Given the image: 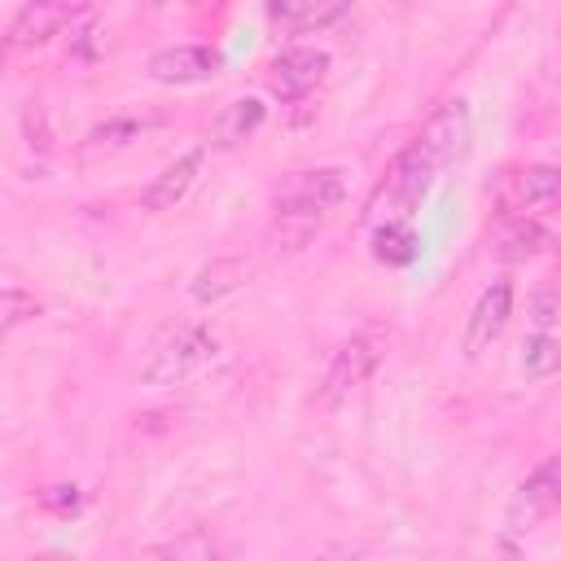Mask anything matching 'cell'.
Segmentation results:
<instances>
[{
    "mask_svg": "<svg viewBox=\"0 0 561 561\" xmlns=\"http://www.w3.org/2000/svg\"><path fill=\"white\" fill-rule=\"evenodd\" d=\"M215 355H219V342H215L210 329H202V324H175V329H167L153 342V351H149V359L140 368V381L145 386H184Z\"/></svg>",
    "mask_w": 561,
    "mask_h": 561,
    "instance_id": "6da1fadb",
    "label": "cell"
},
{
    "mask_svg": "<svg viewBox=\"0 0 561 561\" xmlns=\"http://www.w3.org/2000/svg\"><path fill=\"white\" fill-rule=\"evenodd\" d=\"M381 359H386V333H381V329H359V333H351V337L333 351V359H329V373H324V381H320V403H342L351 390H359V386L377 373Z\"/></svg>",
    "mask_w": 561,
    "mask_h": 561,
    "instance_id": "7a4b0ae2",
    "label": "cell"
},
{
    "mask_svg": "<svg viewBox=\"0 0 561 561\" xmlns=\"http://www.w3.org/2000/svg\"><path fill=\"white\" fill-rule=\"evenodd\" d=\"M561 508V451L557 456H543L513 491L508 500V513H504V526L513 535H530L539 522H548L552 513Z\"/></svg>",
    "mask_w": 561,
    "mask_h": 561,
    "instance_id": "3957f363",
    "label": "cell"
},
{
    "mask_svg": "<svg viewBox=\"0 0 561 561\" xmlns=\"http://www.w3.org/2000/svg\"><path fill=\"white\" fill-rule=\"evenodd\" d=\"M495 206L500 215H517L526 219L530 210H543V206H561V167H513L500 175L495 184Z\"/></svg>",
    "mask_w": 561,
    "mask_h": 561,
    "instance_id": "277c9868",
    "label": "cell"
},
{
    "mask_svg": "<svg viewBox=\"0 0 561 561\" xmlns=\"http://www.w3.org/2000/svg\"><path fill=\"white\" fill-rule=\"evenodd\" d=\"M438 171H447L465 149H469V105L465 101H443L430 118H425V127H421V136L412 140Z\"/></svg>",
    "mask_w": 561,
    "mask_h": 561,
    "instance_id": "5b68a950",
    "label": "cell"
},
{
    "mask_svg": "<svg viewBox=\"0 0 561 561\" xmlns=\"http://www.w3.org/2000/svg\"><path fill=\"white\" fill-rule=\"evenodd\" d=\"M342 197H346V175L337 167H316V171H294L276 193V206L329 215L333 206H342Z\"/></svg>",
    "mask_w": 561,
    "mask_h": 561,
    "instance_id": "8992f818",
    "label": "cell"
},
{
    "mask_svg": "<svg viewBox=\"0 0 561 561\" xmlns=\"http://www.w3.org/2000/svg\"><path fill=\"white\" fill-rule=\"evenodd\" d=\"M324 70H329V53L324 48H285L267 66V88L280 101H298L324 79Z\"/></svg>",
    "mask_w": 561,
    "mask_h": 561,
    "instance_id": "52a82bcc",
    "label": "cell"
},
{
    "mask_svg": "<svg viewBox=\"0 0 561 561\" xmlns=\"http://www.w3.org/2000/svg\"><path fill=\"white\" fill-rule=\"evenodd\" d=\"M219 66H224L219 48H210V44H175V48H158L145 70L158 83H202V79H215Z\"/></svg>",
    "mask_w": 561,
    "mask_h": 561,
    "instance_id": "ba28073f",
    "label": "cell"
},
{
    "mask_svg": "<svg viewBox=\"0 0 561 561\" xmlns=\"http://www.w3.org/2000/svg\"><path fill=\"white\" fill-rule=\"evenodd\" d=\"M162 123H167V114H162V110H123V114H114V118L96 123V127L83 136V153H88V158L123 153V149H131L145 131H153V127H162Z\"/></svg>",
    "mask_w": 561,
    "mask_h": 561,
    "instance_id": "9c48e42d",
    "label": "cell"
},
{
    "mask_svg": "<svg viewBox=\"0 0 561 561\" xmlns=\"http://www.w3.org/2000/svg\"><path fill=\"white\" fill-rule=\"evenodd\" d=\"M83 9H75V4H22L18 13H13V22H9V35H4V44H9V53H18V48H35V44H44V39H53L66 22H75Z\"/></svg>",
    "mask_w": 561,
    "mask_h": 561,
    "instance_id": "30bf717a",
    "label": "cell"
},
{
    "mask_svg": "<svg viewBox=\"0 0 561 561\" xmlns=\"http://www.w3.org/2000/svg\"><path fill=\"white\" fill-rule=\"evenodd\" d=\"M202 162H206L202 149H188V153H180L175 162H167V167L149 180V188L140 193V206H145V210H175V206L184 202V193L193 188Z\"/></svg>",
    "mask_w": 561,
    "mask_h": 561,
    "instance_id": "8fae6325",
    "label": "cell"
},
{
    "mask_svg": "<svg viewBox=\"0 0 561 561\" xmlns=\"http://www.w3.org/2000/svg\"><path fill=\"white\" fill-rule=\"evenodd\" d=\"M513 316V285L508 280H495L478 294L473 311H469V333H465V346L469 351H482L491 337H500V329L508 324Z\"/></svg>",
    "mask_w": 561,
    "mask_h": 561,
    "instance_id": "7c38bea8",
    "label": "cell"
},
{
    "mask_svg": "<svg viewBox=\"0 0 561 561\" xmlns=\"http://www.w3.org/2000/svg\"><path fill=\"white\" fill-rule=\"evenodd\" d=\"M263 118H267V105H263L259 96H237V101H228V105L215 114L210 145H215V149H237V145H245V140L263 127Z\"/></svg>",
    "mask_w": 561,
    "mask_h": 561,
    "instance_id": "4fadbf2b",
    "label": "cell"
},
{
    "mask_svg": "<svg viewBox=\"0 0 561 561\" xmlns=\"http://www.w3.org/2000/svg\"><path fill=\"white\" fill-rule=\"evenodd\" d=\"M245 276H250V263H245L241 254H219V259H210V263H202V267L193 272L188 294H193L197 302H219L224 294L241 289Z\"/></svg>",
    "mask_w": 561,
    "mask_h": 561,
    "instance_id": "5bb4252c",
    "label": "cell"
},
{
    "mask_svg": "<svg viewBox=\"0 0 561 561\" xmlns=\"http://www.w3.org/2000/svg\"><path fill=\"white\" fill-rule=\"evenodd\" d=\"M267 18L280 22L285 31L302 35V31H320L337 18H346V4H311V0L307 4H267Z\"/></svg>",
    "mask_w": 561,
    "mask_h": 561,
    "instance_id": "9a60e30c",
    "label": "cell"
},
{
    "mask_svg": "<svg viewBox=\"0 0 561 561\" xmlns=\"http://www.w3.org/2000/svg\"><path fill=\"white\" fill-rule=\"evenodd\" d=\"M416 232L412 224H377L373 228V259L377 263H390V267H403L416 259Z\"/></svg>",
    "mask_w": 561,
    "mask_h": 561,
    "instance_id": "2e32d148",
    "label": "cell"
},
{
    "mask_svg": "<svg viewBox=\"0 0 561 561\" xmlns=\"http://www.w3.org/2000/svg\"><path fill=\"white\" fill-rule=\"evenodd\" d=\"M522 373L530 377V381H543V377H552V373H561V337L557 333H530L526 342H522Z\"/></svg>",
    "mask_w": 561,
    "mask_h": 561,
    "instance_id": "e0dca14e",
    "label": "cell"
},
{
    "mask_svg": "<svg viewBox=\"0 0 561 561\" xmlns=\"http://www.w3.org/2000/svg\"><path fill=\"white\" fill-rule=\"evenodd\" d=\"M543 241H548V232H543L535 219H522L517 228H508V232L500 237L495 254H500L504 263H517V259H530V254H539V250H543Z\"/></svg>",
    "mask_w": 561,
    "mask_h": 561,
    "instance_id": "ac0fdd59",
    "label": "cell"
},
{
    "mask_svg": "<svg viewBox=\"0 0 561 561\" xmlns=\"http://www.w3.org/2000/svg\"><path fill=\"white\" fill-rule=\"evenodd\" d=\"M35 316H39V298L26 294L22 285H4V333H13L18 324H26Z\"/></svg>",
    "mask_w": 561,
    "mask_h": 561,
    "instance_id": "d6986e66",
    "label": "cell"
},
{
    "mask_svg": "<svg viewBox=\"0 0 561 561\" xmlns=\"http://www.w3.org/2000/svg\"><path fill=\"white\" fill-rule=\"evenodd\" d=\"M158 561H202V539H180V543H171Z\"/></svg>",
    "mask_w": 561,
    "mask_h": 561,
    "instance_id": "ffe728a7",
    "label": "cell"
},
{
    "mask_svg": "<svg viewBox=\"0 0 561 561\" xmlns=\"http://www.w3.org/2000/svg\"><path fill=\"white\" fill-rule=\"evenodd\" d=\"M26 561H66L61 552H39V557H26Z\"/></svg>",
    "mask_w": 561,
    "mask_h": 561,
    "instance_id": "44dd1931",
    "label": "cell"
},
{
    "mask_svg": "<svg viewBox=\"0 0 561 561\" xmlns=\"http://www.w3.org/2000/svg\"><path fill=\"white\" fill-rule=\"evenodd\" d=\"M557 250H561V237H557Z\"/></svg>",
    "mask_w": 561,
    "mask_h": 561,
    "instance_id": "7402d4cb",
    "label": "cell"
}]
</instances>
